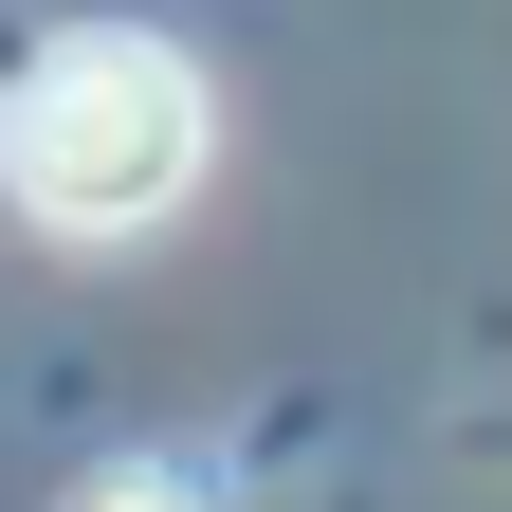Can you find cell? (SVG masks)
<instances>
[{"mask_svg": "<svg viewBox=\"0 0 512 512\" xmlns=\"http://www.w3.org/2000/svg\"><path fill=\"white\" fill-rule=\"evenodd\" d=\"M202 147H220L202 74H183L165 37H128V19L37 37L19 92H0V202L37 238H147L183 183H202Z\"/></svg>", "mask_w": 512, "mask_h": 512, "instance_id": "obj_1", "label": "cell"}, {"mask_svg": "<svg viewBox=\"0 0 512 512\" xmlns=\"http://www.w3.org/2000/svg\"><path fill=\"white\" fill-rule=\"evenodd\" d=\"M74 512H220V494H202V476H183V458H110V476H92Z\"/></svg>", "mask_w": 512, "mask_h": 512, "instance_id": "obj_2", "label": "cell"}]
</instances>
